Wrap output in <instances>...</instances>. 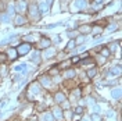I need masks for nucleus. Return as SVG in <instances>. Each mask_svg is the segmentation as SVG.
<instances>
[{"instance_id":"1","label":"nucleus","mask_w":122,"mask_h":121,"mask_svg":"<svg viewBox=\"0 0 122 121\" xmlns=\"http://www.w3.org/2000/svg\"><path fill=\"white\" fill-rule=\"evenodd\" d=\"M15 50H17L18 56H24V54H26L30 50V45H29V43H26V42H24V43H21V45L18 46Z\"/></svg>"},{"instance_id":"2","label":"nucleus","mask_w":122,"mask_h":121,"mask_svg":"<svg viewBox=\"0 0 122 121\" xmlns=\"http://www.w3.org/2000/svg\"><path fill=\"white\" fill-rule=\"evenodd\" d=\"M29 15H30V18L32 20H35V21H38L39 18V8L36 4H30L29 6Z\"/></svg>"},{"instance_id":"3","label":"nucleus","mask_w":122,"mask_h":121,"mask_svg":"<svg viewBox=\"0 0 122 121\" xmlns=\"http://www.w3.org/2000/svg\"><path fill=\"white\" fill-rule=\"evenodd\" d=\"M26 8H28V7H26L25 1H24V0H20V1H18V3L15 4L14 10H17L18 13H21V14H22V13H25V11H26Z\"/></svg>"},{"instance_id":"4","label":"nucleus","mask_w":122,"mask_h":121,"mask_svg":"<svg viewBox=\"0 0 122 121\" xmlns=\"http://www.w3.org/2000/svg\"><path fill=\"white\" fill-rule=\"evenodd\" d=\"M39 81H40V83L43 86H50L51 85V79H50V77H47V75H42Z\"/></svg>"},{"instance_id":"5","label":"nucleus","mask_w":122,"mask_h":121,"mask_svg":"<svg viewBox=\"0 0 122 121\" xmlns=\"http://www.w3.org/2000/svg\"><path fill=\"white\" fill-rule=\"evenodd\" d=\"M50 45H51V40L47 39V38H43L40 40V43H39V47H40V49H46V47H49Z\"/></svg>"},{"instance_id":"6","label":"nucleus","mask_w":122,"mask_h":121,"mask_svg":"<svg viewBox=\"0 0 122 121\" xmlns=\"http://www.w3.org/2000/svg\"><path fill=\"white\" fill-rule=\"evenodd\" d=\"M53 116L57 118V120H60V118L64 117V113H62V110H61L60 107H56V109H54V111H53Z\"/></svg>"},{"instance_id":"7","label":"nucleus","mask_w":122,"mask_h":121,"mask_svg":"<svg viewBox=\"0 0 122 121\" xmlns=\"http://www.w3.org/2000/svg\"><path fill=\"white\" fill-rule=\"evenodd\" d=\"M86 0H76L75 1V6H76V10H83L86 7Z\"/></svg>"},{"instance_id":"8","label":"nucleus","mask_w":122,"mask_h":121,"mask_svg":"<svg viewBox=\"0 0 122 121\" xmlns=\"http://www.w3.org/2000/svg\"><path fill=\"white\" fill-rule=\"evenodd\" d=\"M7 57H8V59H11V60H15V59L18 57L17 50H15V49H10V50L7 52Z\"/></svg>"},{"instance_id":"9","label":"nucleus","mask_w":122,"mask_h":121,"mask_svg":"<svg viewBox=\"0 0 122 121\" xmlns=\"http://www.w3.org/2000/svg\"><path fill=\"white\" fill-rule=\"evenodd\" d=\"M54 100H56L57 103H62V102L65 100V96H64V93H61V92L56 93V96H54Z\"/></svg>"},{"instance_id":"10","label":"nucleus","mask_w":122,"mask_h":121,"mask_svg":"<svg viewBox=\"0 0 122 121\" xmlns=\"http://www.w3.org/2000/svg\"><path fill=\"white\" fill-rule=\"evenodd\" d=\"M38 8H39V11H40V13H43V14H45V13L49 11V4H47L46 1H43V3H40V6H39Z\"/></svg>"},{"instance_id":"11","label":"nucleus","mask_w":122,"mask_h":121,"mask_svg":"<svg viewBox=\"0 0 122 121\" xmlns=\"http://www.w3.org/2000/svg\"><path fill=\"white\" fill-rule=\"evenodd\" d=\"M111 96L115 98V99H119V98H121V89H119V88L112 89V91H111Z\"/></svg>"},{"instance_id":"12","label":"nucleus","mask_w":122,"mask_h":121,"mask_svg":"<svg viewBox=\"0 0 122 121\" xmlns=\"http://www.w3.org/2000/svg\"><path fill=\"white\" fill-rule=\"evenodd\" d=\"M14 22H15V25H18V27H20V25H24V22H25V18H24L22 15H17Z\"/></svg>"},{"instance_id":"13","label":"nucleus","mask_w":122,"mask_h":121,"mask_svg":"<svg viewBox=\"0 0 122 121\" xmlns=\"http://www.w3.org/2000/svg\"><path fill=\"white\" fill-rule=\"evenodd\" d=\"M92 31L90 25H82V27H79V32H82V33H89Z\"/></svg>"},{"instance_id":"14","label":"nucleus","mask_w":122,"mask_h":121,"mask_svg":"<svg viewBox=\"0 0 122 121\" xmlns=\"http://www.w3.org/2000/svg\"><path fill=\"white\" fill-rule=\"evenodd\" d=\"M64 77H65L67 79H71V78H74V77H75V71H74V70H67V71H65V74H64Z\"/></svg>"},{"instance_id":"15","label":"nucleus","mask_w":122,"mask_h":121,"mask_svg":"<svg viewBox=\"0 0 122 121\" xmlns=\"http://www.w3.org/2000/svg\"><path fill=\"white\" fill-rule=\"evenodd\" d=\"M54 54H56V50L54 49H47L45 52V57L46 59H50V57H53Z\"/></svg>"},{"instance_id":"16","label":"nucleus","mask_w":122,"mask_h":121,"mask_svg":"<svg viewBox=\"0 0 122 121\" xmlns=\"http://www.w3.org/2000/svg\"><path fill=\"white\" fill-rule=\"evenodd\" d=\"M32 61L36 63V64L40 63V53H39V52H35V53H33V56H32Z\"/></svg>"},{"instance_id":"17","label":"nucleus","mask_w":122,"mask_h":121,"mask_svg":"<svg viewBox=\"0 0 122 121\" xmlns=\"http://www.w3.org/2000/svg\"><path fill=\"white\" fill-rule=\"evenodd\" d=\"M111 72H112L114 75H119V74H121V66H114V67H111Z\"/></svg>"},{"instance_id":"18","label":"nucleus","mask_w":122,"mask_h":121,"mask_svg":"<svg viewBox=\"0 0 122 121\" xmlns=\"http://www.w3.org/2000/svg\"><path fill=\"white\" fill-rule=\"evenodd\" d=\"M30 92H32V93H39V92H40V88H39L38 83L30 85Z\"/></svg>"},{"instance_id":"19","label":"nucleus","mask_w":122,"mask_h":121,"mask_svg":"<svg viewBox=\"0 0 122 121\" xmlns=\"http://www.w3.org/2000/svg\"><path fill=\"white\" fill-rule=\"evenodd\" d=\"M75 46H76V43H75V40L72 39V40H69L68 43H67V50H72V49H75Z\"/></svg>"},{"instance_id":"20","label":"nucleus","mask_w":122,"mask_h":121,"mask_svg":"<svg viewBox=\"0 0 122 121\" xmlns=\"http://www.w3.org/2000/svg\"><path fill=\"white\" fill-rule=\"evenodd\" d=\"M35 39H36L35 35H28V36H25V38H24V40L28 43V42H35Z\"/></svg>"},{"instance_id":"21","label":"nucleus","mask_w":122,"mask_h":121,"mask_svg":"<svg viewBox=\"0 0 122 121\" xmlns=\"http://www.w3.org/2000/svg\"><path fill=\"white\" fill-rule=\"evenodd\" d=\"M15 71H22L24 74H25V71H26V66H25V64H20V66L15 67Z\"/></svg>"},{"instance_id":"22","label":"nucleus","mask_w":122,"mask_h":121,"mask_svg":"<svg viewBox=\"0 0 122 121\" xmlns=\"http://www.w3.org/2000/svg\"><path fill=\"white\" fill-rule=\"evenodd\" d=\"M43 120L45 121H53L54 118H53V116H51L50 113H46L45 116H43Z\"/></svg>"},{"instance_id":"23","label":"nucleus","mask_w":122,"mask_h":121,"mask_svg":"<svg viewBox=\"0 0 122 121\" xmlns=\"http://www.w3.org/2000/svg\"><path fill=\"white\" fill-rule=\"evenodd\" d=\"M96 72H97V71H96V68H92V70L87 71V77H89V78H93V77L96 75Z\"/></svg>"},{"instance_id":"24","label":"nucleus","mask_w":122,"mask_h":121,"mask_svg":"<svg viewBox=\"0 0 122 121\" xmlns=\"http://www.w3.org/2000/svg\"><path fill=\"white\" fill-rule=\"evenodd\" d=\"M101 54H103V57H108V56H110V50H108L107 47H103V49H101Z\"/></svg>"},{"instance_id":"25","label":"nucleus","mask_w":122,"mask_h":121,"mask_svg":"<svg viewBox=\"0 0 122 121\" xmlns=\"http://www.w3.org/2000/svg\"><path fill=\"white\" fill-rule=\"evenodd\" d=\"M7 54L6 53H0V63H6V61H7Z\"/></svg>"},{"instance_id":"26","label":"nucleus","mask_w":122,"mask_h":121,"mask_svg":"<svg viewBox=\"0 0 122 121\" xmlns=\"http://www.w3.org/2000/svg\"><path fill=\"white\" fill-rule=\"evenodd\" d=\"M100 32H101V28L100 27H94V29H92V33L93 35H99Z\"/></svg>"},{"instance_id":"27","label":"nucleus","mask_w":122,"mask_h":121,"mask_svg":"<svg viewBox=\"0 0 122 121\" xmlns=\"http://www.w3.org/2000/svg\"><path fill=\"white\" fill-rule=\"evenodd\" d=\"M82 64H83V66H89V64L93 66V60H92V59H86V60L82 61Z\"/></svg>"},{"instance_id":"28","label":"nucleus","mask_w":122,"mask_h":121,"mask_svg":"<svg viewBox=\"0 0 122 121\" xmlns=\"http://www.w3.org/2000/svg\"><path fill=\"white\" fill-rule=\"evenodd\" d=\"M92 120L93 121H101V118H100V116L97 113H94V114H92Z\"/></svg>"},{"instance_id":"29","label":"nucleus","mask_w":122,"mask_h":121,"mask_svg":"<svg viewBox=\"0 0 122 121\" xmlns=\"http://www.w3.org/2000/svg\"><path fill=\"white\" fill-rule=\"evenodd\" d=\"M1 21H3V22H8V21H10V14H4L3 15V18H1Z\"/></svg>"},{"instance_id":"30","label":"nucleus","mask_w":122,"mask_h":121,"mask_svg":"<svg viewBox=\"0 0 122 121\" xmlns=\"http://www.w3.org/2000/svg\"><path fill=\"white\" fill-rule=\"evenodd\" d=\"M69 64H71V61H65V63H61L58 67H60V68H65L67 66H69Z\"/></svg>"},{"instance_id":"31","label":"nucleus","mask_w":122,"mask_h":121,"mask_svg":"<svg viewBox=\"0 0 122 121\" xmlns=\"http://www.w3.org/2000/svg\"><path fill=\"white\" fill-rule=\"evenodd\" d=\"M85 40H86V38L85 36H81V38H78V40H75V43H83Z\"/></svg>"},{"instance_id":"32","label":"nucleus","mask_w":122,"mask_h":121,"mask_svg":"<svg viewBox=\"0 0 122 121\" xmlns=\"http://www.w3.org/2000/svg\"><path fill=\"white\" fill-rule=\"evenodd\" d=\"M78 61H81V59H79V56H74V57L71 59V63H78Z\"/></svg>"},{"instance_id":"33","label":"nucleus","mask_w":122,"mask_h":121,"mask_svg":"<svg viewBox=\"0 0 122 121\" xmlns=\"http://www.w3.org/2000/svg\"><path fill=\"white\" fill-rule=\"evenodd\" d=\"M82 111H83V109H82L81 106H78V107L75 109V113H76V114H82Z\"/></svg>"},{"instance_id":"34","label":"nucleus","mask_w":122,"mask_h":121,"mask_svg":"<svg viewBox=\"0 0 122 121\" xmlns=\"http://www.w3.org/2000/svg\"><path fill=\"white\" fill-rule=\"evenodd\" d=\"M117 46H118V43H111V45H110V49H108V50H112V52H114L115 49H117Z\"/></svg>"},{"instance_id":"35","label":"nucleus","mask_w":122,"mask_h":121,"mask_svg":"<svg viewBox=\"0 0 122 121\" xmlns=\"http://www.w3.org/2000/svg\"><path fill=\"white\" fill-rule=\"evenodd\" d=\"M76 33H78V32H75V31H71V32H68V36H69V38H75Z\"/></svg>"},{"instance_id":"36","label":"nucleus","mask_w":122,"mask_h":121,"mask_svg":"<svg viewBox=\"0 0 122 121\" xmlns=\"http://www.w3.org/2000/svg\"><path fill=\"white\" fill-rule=\"evenodd\" d=\"M115 29H117L115 25H110V27H108V31H110V32H112V31H115Z\"/></svg>"},{"instance_id":"37","label":"nucleus","mask_w":122,"mask_h":121,"mask_svg":"<svg viewBox=\"0 0 122 121\" xmlns=\"http://www.w3.org/2000/svg\"><path fill=\"white\" fill-rule=\"evenodd\" d=\"M94 111H96V113H99L100 111V107L97 106V104H94Z\"/></svg>"},{"instance_id":"38","label":"nucleus","mask_w":122,"mask_h":121,"mask_svg":"<svg viewBox=\"0 0 122 121\" xmlns=\"http://www.w3.org/2000/svg\"><path fill=\"white\" fill-rule=\"evenodd\" d=\"M6 103H7V102H6V100H3V102H1V104H0V107H1V109H3V107L6 106Z\"/></svg>"},{"instance_id":"39","label":"nucleus","mask_w":122,"mask_h":121,"mask_svg":"<svg viewBox=\"0 0 122 121\" xmlns=\"http://www.w3.org/2000/svg\"><path fill=\"white\" fill-rule=\"evenodd\" d=\"M50 74H51V75H54V74H57V70H51V71H50Z\"/></svg>"},{"instance_id":"40","label":"nucleus","mask_w":122,"mask_h":121,"mask_svg":"<svg viewBox=\"0 0 122 121\" xmlns=\"http://www.w3.org/2000/svg\"><path fill=\"white\" fill-rule=\"evenodd\" d=\"M94 1H96L97 4H100V3H103V0H94Z\"/></svg>"},{"instance_id":"41","label":"nucleus","mask_w":122,"mask_h":121,"mask_svg":"<svg viewBox=\"0 0 122 121\" xmlns=\"http://www.w3.org/2000/svg\"><path fill=\"white\" fill-rule=\"evenodd\" d=\"M51 1H53V0H47V1H46V3H47V4H49V6H50V3H51Z\"/></svg>"},{"instance_id":"42","label":"nucleus","mask_w":122,"mask_h":121,"mask_svg":"<svg viewBox=\"0 0 122 121\" xmlns=\"http://www.w3.org/2000/svg\"><path fill=\"white\" fill-rule=\"evenodd\" d=\"M82 121H89V120H82Z\"/></svg>"}]
</instances>
